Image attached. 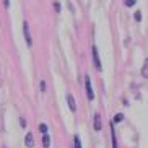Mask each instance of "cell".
Wrapping results in <instances>:
<instances>
[{"mask_svg":"<svg viewBox=\"0 0 148 148\" xmlns=\"http://www.w3.org/2000/svg\"><path fill=\"white\" fill-rule=\"evenodd\" d=\"M85 88H86V96H88V99L93 101L95 99V93H93V86H91V78L90 77H85Z\"/></svg>","mask_w":148,"mask_h":148,"instance_id":"6da1fadb","label":"cell"},{"mask_svg":"<svg viewBox=\"0 0 148 148\" xmlns=\"http://www.w3.org/2000/svg\"><path fill=\"white\" fill-rule=\"evenodd\" d=\"M91 54H93V62H95L96 69L103 70V67H101V60H99V56H98V47H96V46H93V47H91Z\"/></svg>","mask_w":148,"mask_h":148,"instance_id":"7a4b0ae2","label":"cell"},{"mask_svg":"<svg viewBox=\"0 0 148 148\" xmlns=\"http://www.w3.org/2000/svg\"><path fill=\"white\" fill-rule=\"evenodd\" d=\"M23 31H25V39H26V44L28 46H33V41H31V36H29V25L26 21L23 23Z\"/></svg>","mask_w":148,"mask_h":148,"instance_id":"3957f363","label":"cell"},{"mask_svg":"<svg viewBox=\"0 0 148 148\" xmlns=\"http://www.w3.org/2000/svg\"><path fill=\"white\" fill-rule=\"evenodd\" d=\"M67 101H69V106H70V111L72 112H75L77 111V104H75V99L72 95H67Z\"/></svg>","mask_w":148,"mask_h":148,"instance_id":"277c9868","label":"cell"},{"mask_svg":"<svg viewBox=\"0 0 148 148\" xmlns=\"http://www.w3.org/2000/svg\"><path fill=\"white\" fill-rule=\"evenodd\" d=\"M103 125H101V116L99 114H95V130H101Z\"/></svg>","mask_w":148,"mask_h":148,"instance_id":"5b68a950","label":"cell"},{"mask_svg":"<svg viewBox=\"0 0 148 148\" xmlns=\"http://www.w3.org/2000/svg\"><path fill=\"white\" fill-rule=\"evenodd\" d=\"M25 143H26V147H28V148H33L34 142H33V134H31V132L26 135V140H25Z\"/></svg>","mask_w":148,"mask_h":148,"instance_id":"8992f818","label":"cell"},{"mask_svg":"<svg viewBox=\"0 0 148 148\" xmlns=\"http://www.w3.org/2000/svg\"><path fill=\"white\" fill-rule=\"evenodd\" d=\"M142 75H143V78H148V59H145V62H143V67H142Z\"/></svg>","mask_w":148,"mask_h":148,"instance_id":"52a82bcc","label":"cell"},{"mask_svg":"<svg viewBox=\"0 0 148 148\" xmlns=\"http://www.w3.org/2000/svg\"><path fill=\"white\" fill-rule=\"evenodd\" d=\"M42 145H44V148L51 147V137H49L47 134H44V137H42Z\"/></svg>","mask_w":148,"mask_h":148,"instance_id":"ba28073f","label":"cell"},{"mask_svg":"<svg viewBox=\"0 0 148 148\" xmlns=\"http://www.w3.org/2000/svg\"><path fill=\"white\" fill-rule=\"evenodd\" d=\"M111 135H112V148H117V140H116V130H114V127L111 129Z\"/></svg>","mask_w":148,"mask_h":148,"instance_id":"9c48e42d","label":"cell"},{"mask_svg":"<svg viewBox=\"0 0 148 148\" xmlns=\"http://www.w3.org/2000/svg\"><path fill=\"white\" fill-rule=\"evenodd\" d=\"M122 119H124V116L122 114H116L112 119V124H119V122H122Z\"/></svg>","mask_w":148,"mask_h":148,"instance_id":"30bf717a","label":"cell"},{"mask_svg":"<svg viewBox=\"0 0 148 148\" xmlns=\"http://www.w3.org/2000/svg\"><path fill=\"white\" fill-rule=\"evenodd\" d=\"M73 140H75V148H82V142H80V137H78V135H75Z\"/></svg>","mask_w":148,"mask_h":148,"instance_id":"8fae6325","label":"cell"},{"mask_svg":"<svg viewBox=\"0 0 148 148\" xmlns=\"http://www.w3.org/2000/svg\"><path fill=\"white\" fill-rule=\"evenodd\" d=\"M39 130L42 132V134H46V132H47V125H46V124H41V125H39Z\"/></svg>","mask_w":148,"mask_h":148,"instance_id":"7c38bea8","label":"cell"},{"mask_svg":"<svg viewBox=\"0 0 148 148\" xmlns=\"http://www.w3.org/2000/svg\"><path fill=\"white\" fill-rule=\"evenodd\" d=\"M135 2H137V0H125V5H127V7H134Z\"/></svg>","mask_w":148,"mask_h":148,"instance_id":"4fadbf2b","label":"cell"},{"mask_svg":"<svg viewBox=\"0 0 148 148\" xmlns=\"http://www.w3.org/2000/svg\"><path fill=\"white\" fill-rule=\"evenodd\" d=\"M135 20H137V21H140V20H142V13H140V12H137V13H135Z\"/></svg>","mask_w":148,"mask_h":148,"instance_id":"5bb4252c","label":"cell"},{"mask_svg":"<svg viewBox=\"0 0 148 148\" xmlns=\"http://www.w3.org/2000/svg\"><path fill=\"white\" fill-rule=\"evenodd\" d=\"M20 124H21V127H26V121H25V119H20Z\"/></svg>","mask_w":148,"mask_h":148,"instance_id":"9a60e30c","label":"cell"},{"mask_svg":"<svg viewBox=\"0 0 148 148\" xmlns=\"http://www.w3.org/2000/svg\"><path fill=\"white\" fill-rule=\"evenodd\" d=\"M41 90H42V91L46 90V83H44V82H41Z\"/></svg>","mask_w":148,"mask_h":148,"instance_id":"2e32d148","label":"cell"}]
</instances>
